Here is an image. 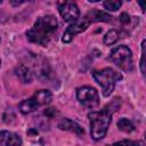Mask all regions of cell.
Masks as SVG:
<instances>
[{
	"mask_svg": "<svg viewBox=\"0 0 146 146\" xmlns=\"http://www.w3.org/2000/svg\"><path fill=\"white\" fill-rule=\"evenodd\" d=\"M84 17L89 21V23H98V22L110 23V22L113 21V17H112L108 13L103 11V10H100V9H97V8L89 10V11L84 15Z\"/></svg>",
	"mask_w": 146,
	"mask_h": 146,
	"instance_id": "cell-9",
	"label": "cell"
},
{
	"mask_svg": "<svg viewBox=\"0 0 146 146\" xmlns=\"http://www.w3.org/2000/svg\"><path fill=\"white\" fill-rule=\"evenodd\" d=\"M145 40L141 41V57H140V64H139V67H140V72L143 75H145Z\"/></svg>",
	"mask_w": 146,
	"mask_h": 146,
	"instance_id": "cell-18",
	"label": "cell"
},
{
	"mask_svg": "<svg viewBox=\"0 0 146 146\" xmlns=\"http://www.w3.org/2000/svg\"><path fill=\"white\" fill-rule=\"evenodd\" d=\"M119 19H120V22H121V24H122L123 26H127V25H130V23H131V21L133 19V17H131V16L128 15L127 13H122V14L120 15Z\"/></svg>",
	"mask_w": 146,
	"mask_h": 146,
	"instance_id": "cell-19",
	"label": "cell"
},
{
	"mask_svg": "<svg viewBox=\"0 0 146 146\" xmlns=\"http://www.w3.org/2000/svg\"><path fill=\"white\" fill-rule=\"evenodd\" d=\"M10 3H11L13 6H19V5L24 3V1H10Z\"/></svg>",
	"mask_w": 146,
	"mask_h": 146,
	"instance_id": "cell-21",
	"label": "cell"
},
{
	"mask_svg": "<svg viewBox=\"0 0 146 146\" xmlns=\"http://www.w3.org/2000/svg\"><path fill=\"white\" fill-rule=\"evenodd\" d=\"M15 73L17 75V78L23 82V83H31L34 74L31 70V67L26 64V63H21L16 66L15 68Z\"/></svg>",
	"mask_w": 146,
	"mask_h": 146,
	"instance_id": "cell-10",
	"label": "cell"
},
{
	"mask_svg": "<svg viewBox=\"0 0 146 146\" xmlns=\"http://www.w3.org/2000/svg\"><path fill=\"white\" fill-rule=\"evenodd\" d=\"M76 99L87 108H94L99 104L98 91L89 86H83L76 89Z\"/></svg>",
	"mask_w": 146,
	"mask_h": 146,
	"instance_id": "cell-5",
	"label": "cell"
},
{
	"mask_svg": "<svg viewBox=\"0 0 146 146\" xmlns=\"http://www.w3.org/2000/svg\"><path fill=\"white\" fill-rule=\"evenodd\" d=\"M89 25H90V23H89V21H88L86 17L78 18L75 22L71 23V24L68 25V27L65 30V32H64V34H63V38H62L63 42L70 43V42L73 40V38H74L75 35H78V34L84 32V31L89 27Z\"/></svg>",
	"mask_w": 146,
	"mask_h": 146,
	"instance_id": "cell-6",
	"label": "cell"
},
{
	"mask_svg": "<svg viewBox=\"0 0 146 146\" xmlns=\"http://www.w3.org/2000/svg\"><path fill=\"white\" fill-rule=\"evenodd\" d=\"M1 3H2V1H0V5H1Z\"/></svg>",
	"mask_w": 146,
	"mask_h": 146,
	"instance_id": "cell-24",
	"label": "cell"
},
{
	"mask_svg": "<svg viewBox=\"0 0 146 146\" xmlns=\"http://www.w3.org/2000/svg\"><path fill=\"white\" fill-rule=\"evenodd\" d=\"M110 60L125 72H131L133 70L132 52L125 44H120L113 48L110 54Z\"/></svg>",
	"mask_w": 146,
	"mask_h": 146,
	"instance_id": "cell-4",
	"label": "cell"
},
{
	"mask_svg": "<svg viewBox=\"0 0 146 146\" xmlns=\"http://www.w3.org/2000/svg\"><path fill=\"white\" fill-rule=\"evenodd\" d=\"M120 105L121 99L115 97L102 111L90 112L88 114L90 121V136L94 140H100L106 136L112 121V115L120 108Z\"/></svg>",
	"mask_w": 146,
	"mask_h": 146,
	"instance_id": "cell-1",
	"label": "cell"
},
{
	"mask_svg": "<svg viewBox=\"0 0 146 146\" xmlns=\"http://www.w3.org/2000/svg\"><path fill=\"white\" fill-rule=\"evenodd\" d=\"M32 98L38 104V106L48 105L52 100V94H51V91H49L47 89H41V90L35 91L34 95L32 96Z\"/></svg>",
	"mask_w": 146,
	"mask_h": 146,
	"instance_id": "cell-12",
	"label": "cell"
},
{
	"mask_svg": "<svg viewBox=\"0 0 146 146\" xmlns=\"http://www.w3.org/2000/svg\"><path fill=\"white\" fill-rule=\"evenodd\" d=\"M0 146H22V138L8 130L0 131Z\"/></svg>",
	"mask_w": 146,
	"mask_h": 146,
	"instance_id": "cell-8",
	"label": "cell"
},
{
	"mask_svg": "<svg viewBox=\"0 0 146 146\" xmlns=\"http://www.w3.org/2000/svg\"><path fill=\"white\" fill-rule=\"evenodd\" d=\"M44 114H46L47 116H49V117H52V116L56 114V110H55V108H47V110L44 111Z\"/></svg>",
	"mask_w": 146,
	"mask_h": 146,
	"instance_id": "cell-20",
	"label": "cell"
},
{
	"mask_svg": "<svg viewBox=\"0 0 146 146\" xmlns=\"http://www.w3.org/2000/svg\"><path fill=\"white\" fill-rule=\"evenodd\" d=\"M138 3H139V6L141 7V10H143V11H145V6H144V2H141V1H139Z\"/></svg>",
	"mask_w": 146,
	"mask_h": 146,
	"instance_id": "cell-22",
	"label": "cell"
},
{
	"mask_svg": "<svg viewBox=\"0 0 146 146\" xmlns=\"http://www.w3.org/2000/svg\"><path fill=\"white\" fill-rule=\"evenodd\" d=\"M0 66H1V59H0Z\"/></svg>",
	"mask_w": 146,
	"mask_h": 146,
	"instance_id": "cell-23",
	"label": "cell"
},
{
	"mask_svg": "<svg viewBox=\"0 0 146 146\" xmlns=\"http://www.w3.org/2000/svg\"><path fill=\"white\" fill-rule=\"evenodd\" d=\"M58 11L65 22L73 23L80 17V9L75 2H60L58 5Z\"/></svg>",
	"mask_w": 146,
	"mask_h": 146,
	"instance_id": "cell-7",
	"label": "cell"
},
{
	"mask_svg": "<svg viewBox=\"0 0 146 146\" xmlns=\"http://www.w3.org/2000/svg\"><path fill=\"white\" fill-rule=\"evenodd\" d=\"M58 128L60 130L71 131L73 133L78 135V136H82L84 133V130L80 124H78L75 121H73L71 119H67V117H64L58 122Z\"/></svg>",
	"mask_w": 146,
	"mask_h": 146,
	"instance_id": "cell-11",
	"label": "cell"
},
{
	"mask_svg": "<svg viewBox=\"0 0 146 146\" xmlns=\"http://www.w3.org/2000/svg\"><path fill=\"white\" fill-rule=\"evenodd\" d=\"M121 5H122V2L117 1V0H107V1H104V3H103L104 8L107 10H111V11H116L121 7Z\"/></svg>",
	"mask_w": 146,
	"mask_h": 146,
	"instance_id": "cell-17",
	"label": "cell"
},
{
	"mask_svg": "<svg viewBox=\"0 0 146 146\" xmlns=\"http://www.w3.org/2000/svg\"><path fill=\"white\" fill-rule=\"evenodd\" d=\"M119 38H120V32L113 29V30H110V31L104 35L103 41H104V43H105L106 46H112V44H114V43L119 40Z\"/></svg>",
	"mask_w": 146,
	"mask_h": 146,
	"instance_id": "cell-15",
	"label": "cell"
},
{
	"mask_svg": "<svg viewBox=\"0 0 146 146\" xmlns=\"http://www.w3.org/2000/svg\"><path fill=\"white\" fill-rule=\"evenodd\" d=\"M38 104L34 102V99L31 97L29 99H24L23 102H21L18 108H19V112L22 114H30L32 112H34L36 108H38Z\"/></svg>",
	"mask_w": 146,
	"mask_h": 146,
	"instance_id": "cell-13",
	"label": "cell"
},
{
	"mask_svg": "<svg viewBox=\"0 0 146 146\" xmlns=\"http://www.w3.org/2000/svg\"><path fill=\"white\" fill-rule=\"evenodd\" d=\"M92 76L95 81L102 87V94L104 97H108L113 92L116 82L122 80V74L111 67H105L98 71L95 70L92 71Z\"/></svg>",
	"mask_w": 146,
	"mask_h": 146,
	"instance_id": "cell-3",
	"label": "cell"
},
{
	"mask_svg": "<svg viewBox=\"0 0 146 146\" xmlns=\"http://www.w3.org/2000/svg\"><path fill=\"white\" fill-rule=\"evenodd\" d=\"M0 41H1V39H0Z\"/></svg>",
	"mask_w": 146,
	"mask_h": 146,
	"instance_id": "cell-25",
	"label": "cell"
},
{
	"mask_svg": "<svg viewBox=\"0 0 146 146\" xmlns=\"http://www.w3.org/2000/svg\"><path fill=\"white\" fill-rule=\"evenodd\" d=\"M58 27V22L55 16L46 15L39 17L33 26L27 30L26 38L30 42L46 47L54 38Z\"/></svg>",
	"mask_w": 146,
	"mask_h": 146,
	"instance_id": "cell-2",
	"label": "cell"
},
{
	"mask_svg": "<svg viewBox=\"0 0 146 146\" xmlns=\"http://www.w3.org/2000/svg\"><path fill=\"white\" fill-rule=\"evenodd\" d=\"M112 146H145V143L143 140H121L117 143H114Z\"/></svg>",
	"mask_w": 146,
	"mask_h": 146,
	"instance_id": "cell-16",
	"label": "cell"
},
{
	"mask_svg": "<svg viewBox=\"0 0 146 146\" xmlns=\"http://www.w3.org/2000/svg\"><path fill=\"white\" fill-rule=\"evenodd\" d=\"M117 128H119V130L129 133L135 130V124L132 123L131 120H129L127 117H122L117 121Z\"/></svg>",
	"mask_w": 146,
	"mask_h": 146,
	"instance_id": "cell-14",
	"label": "cell"
}]
</instances>
